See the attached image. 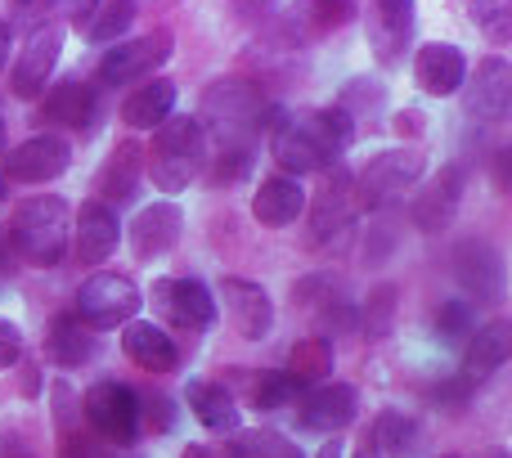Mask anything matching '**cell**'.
I'll list each match as a JSON object with an SVG mask.
<instances>
[{"label": "cell", "instance_id": "obj_1", "mask_svg": "<svg viewBox=\"0 0 512 458\" xmlns=\"http://www.w3.org/2000/svg\"><path fill=\"white\" fill-rule=\"evenodd\" d=\"M351 144H355V117L337 104L279 117L270 135V153L279 162V176H292V180L310 176V171H328Z\"/></svg>", "mask_w": 512, "mask_h": 458}, {"label": "cell", "instance_id": "obj_2", "mask_svg": "<svg viewBox=\"0 0 512 458\" xmlns=\"http://www.w3.org/2000/svg\"><path fill=\"white\" fill-rule=\"evenodd\" d=\"M14 252L23 256L27 265H41V270H54V265L68 256V238H72V207L68 198L59 194H36L23 198L14 207L5 225Z\"/></svg>", "mask_w": 512, "mask_h": 458}, {"label": "cell", "instance_id": "obj_3", "mask_svg": "<svg viewBox=\"0 0 512 458\" xmlns=\"http://www.w3.org/2000/svg\"><path fill=\"white\" fill-rule=\"evenodd\" d=\"M194 117L203 131H212L216 140H221V149H230V144H252V135L261 131V126L274 122V108L265 104L261 86L248 77H221L212 81V86L203 90V104H198Z\"/></svg>", "mask_w": 512, "mask_h": 458}, {"label": "cell", "instance_id": "obj_4", "mask_svg": "<svg viewBox=\"0 0 512 458\" xmlns=\"http://www.w3.org/2000/svg\"><path fill=\"white\" fill-rule=\"evenodd\" d=\"M207 131L194 117H167L153 131V144H144V171L162 194H185L207 171Z\"/></svg>", "mask_w": 512, "mask_h": 458}, {"label": "cell", "instance_id": "obj_5", "mask_svg": "<svg viewBox=\"0 0 512 458\" xmlns=\"http://www.w3.org/2000/svg\"><path fill=\"white\" fill-rule=\"evenodd\" d=\"M427 171V153L418 144L405 149H387L378 158H369L360 167V176H351L355 185V203L360 207H387L396 198H405V189H414Z\"/></svg>", "mask_w": 512, "mask_h": 458}, {"label": "cell", "instance_id": "obj_6", "mask_svg": "<svg viewBox=\"0 0 512 458\" xmlns=\"http://www.w3.org/2000/svg\"><path fill=\"white\" fill-rule=\"evenodd\" d=\"M144 292L135 288L126 274H113V270H99L90 274L86 283L77 288V306H72V315L81 319L86 328H122L135 319V310H140Z\"/></svg>", "mask_w": 512, "mask_h": 458}, {"label": "cell", "instance_id": "obj_7", "mask_svg": "<svg viewBox=\"0 0 512 458\" xmlns=\"http://www.w3.org/2000/svg\"><path fill=\"white\" fill-rule=\"evenodd\" d=\"M81 409H86V423L95 427L99 441L117 445V450L140 441V396L122 382H95L81 396Z\"/></svg>", "mask_w": 512, "mask_h": 458}, {"label": "cell", "instance_id": "obj_8", "mask_svg": "<svg viewBox=\"0 0 512 458\" xmlns=\"http://www.w3.org/2000/svg\"><path fill=\"white\" fill-rule=\"evenodd\" d=\"M176 41H171L167 27L158 32H144V36H126V41H113L99 59V81L104 86H126V81H140V77H153L162 63L171 59Z\"/></svg>", "mask_w": 512, "mask_h": 458}, {"label": "cell", "instance_id": "obj_9", "mask_svg": "<svg viewBox=\"0 0 512 458\" xmlns=\"http://www.w3.org/2000/svg\"><path fill=\"white\" fill-rule=\"evenodd\" d=\"M59 54H63V27L59 23H36L23 41V54H18L14 72H9V90L14 99H41L45 86H50L54 68H59Z\"/></svg>", "mask_w": 512, "mask_h": 458}, {"label": "cell", "instance_id": "obj_10", "mask_svg": "<svg viewBox=\"0 0 512 458\" xmlns=\"http://www.w3.org/2000/svg\"><path fill=\"white\" fill-rule=\"evenodd\" d=\"M153 306L171 328H185V333H207L216 324V297L198 279H158Z\"/></svg>", "mask_w": 512, "mask_h": 458}, {"label": "cell", "instance_id": "obj_11", "mask_svg": "<svg viewBox=\"0 0 512 458\" xmlns=\"http://www.w3.org/2000/svg\"><path fill=\"white\" fill-rule=\"evenodd\" d=\"M463 113L481 117V122H504L512 108V63L490 54L477 63V72L463 77Z\"/></svg>", "mask_w": 512, "mask_h": 458}, {"label": "cell", "instance_id": "obj_12", "mask_svg": "<svg viewBox=\"0 0 512 458\" xmlns=\"http://www.w3.org/2000/svg\"><path fill=\"white\" fill-rule=\"evenodd\" d=\"M221 301H225V319L230 328L243 337V342H265L274 328V301L261 283L239 279V274H225L221 279Z\"/></svg>", "mask_w": 512, "mask_h": 458}, {"label": "cell", "instance_id": "obj_13", "mask_svg": "<svg viewBox=\"0 0 512 458\" xmlns=\"http://www.w3.org/2000/svg\"><path fill=\"white\" fill-rule=\"evenodd\" d=\"M454 279L468 297H477L481 306L504 297V256L486 243V238H463L454 247Z\"/></svg>", "mask_w": 512, "mask_h": 458}, {"label": "cell", "instance_id": "obj_14", "mask_svg": "<svg viewBox=\"0 0 512 458\" xmlns=\"http://www.w3.org/2000/svg\"><path fill=\"white\" fill-rule=\"evenodd\" d=\"M414 41V0H369V50L382 68L405 59Z\"/></svg>", "mask_w": 512, "mask_h": 458}, {"label": "cell", "instance_id": "obj_15", "mask_svg": "<svg viewBox=\"0 0 512 458\" xmlns=\"http://www.w3.org/2000/svg\"><path fill=\"white\" fill-rule=\"evenodd\" d=\"M463 180H468V171H463L459 162H450V167H441L423 185V194L414 198V225L423 229V234H441V229L454 225L459 203H463Z\"/></svg>", "mask_w": 512, "mask_h": 458}, {"label": "cell", "instance_id": "obj_16", "mask_svg": "<svg viewBox=\"0 0 512 458\" xmlns=\"http://www.w3.org/2000/svg\"><path fill=\"white\" fill-rule=\"evenodd\" d=\"M72 162V149L68 140L59 135H32L23 140L18 149L5 153V171L9 180H27V185H45V180H59Z\"/></svg>", "mask_w": 512, "mask_h": 458}, {"label": "cell", "instance_id": "obj_17", "mask_svg": "<svg viewBox=\"0 0 512 458\" xmlns=\"http://www.w3.org/2000/svg\"><path fill=\"white\" fill-rule=\"evenodd\" d=\"M355 409H360V396H355L351 382H319L297 409V423L306 432H324L337 436L342 427L355 423Z\"/></svg>", "mask_w": 512, "mask_h": 458}, {"label": "cell", "instance_id": "obj_18", "mask_svg": "<svg viewBox=\"0 0 512 458\" xmlns=\"http://www.w3.org/2000/svg\"><path fill=\"white\" fill-rule=\"evenodd\" d=\"M117 238H122V225H117V212L113 207H104L99 198H90V203H81V212L72 216V252H77L81 265H99L113 256Z\"/></svg>", "mask_w": 512, "mask_h": 458}, {"label": "cell", "instance_id": "obj_19", "mask_svg": "<svg viewBox=\"0 0 512 458\" xmlns=\"http://www.w3.org/2000/svg\"><path fill=\"white\" fill-rule=\"evenodd\" d=\"M140 180H144V144L140 140H117V149L104 158L95 176V194L104 207H122L140 194Z\"/></svg>", "mask_w": 512, "mask_h": 458}, {"label": "cell", "instance_id": "obj_20", "mask_svg": "<svg viewBox=\"0 0 512 458\" xmlns=\"http://www.w3.org/2000/svg\"><path fill=\"white\" fill-rule=\"evenodd\" d=\"M351 14H355L351 0H297V5L283 14L279 32H283V41H292V45H310V41H319V36L346 27Z\"/></svg>", "mask_w": 512, "mask_h": 458}, {"label": "cell", "instance_id": "obj_21", "mask_svg": "<svg viewBox=\"0 0 512 458\" xmlns=\"http://www.w3.org/2000/svg\"><path fill=\"white\" fill-rule=\"evenodd\" d=\"M355 212H360V203H355V185L346 171H337V176H328V185L319 189L315 198V221H310V243L324 247L333 243V238H342L346 229H351Z\"/></svg>", "mask_w": 512, "mask_h": 458}, {"label": "cell", "instance_id": "obj_22", "mask_svg": "<svg viewBox=\"0 0 512 458\" xmlns=\"http://www.w3.org/2000/svg\"><path fill=\"white\" fill-rule=\"evenodd\" d=\"M180 229H185V216H180L176 203H149L140 216L131 221V247L140 261H158L171 247L180 243Z\"/></svg>", "mask_w": 512, "mask_h": 458}, {"label": "cell", "instance_id": "obj_23", "mask_svg": "<svg viewBox=\"0 0 512 458\" xmlns=\"http://www.w3.org/2000/svg\"><path fill=\"white\" fill-rule=\"evenodd\" d=\"M122 351H126V360L144 373H171L180 364V346L171 342L167 328L149 324V319H131V324H126Z\"/></svg>", "mask_w": 512, "mask_h": 458}, {"label": "cell", "instance_id": "obj_24", "mask_svg": "<svg viewBox=\"0 0 512 458\" xmlns=\"http://www.w3.org/2000/svg\"><path fill=\"white\" fill-rule=\"evenodd\" d=\"M185 400H189V414L216 436H234L243 427V414L234 405V391L225 382H212V378H194L185 387Z\"/></svg>", "mask_w": 512, "mask_h": 458}, {"label": "cell", "instance_id": "obj_25", "mask_svg": "<svg viewBox=\"0 0 512 458\" xmlns=\"http://www.w3.org/2000/svg\"><path fill=\"white\" fill-rule=\"evenodd\" d=\"M306 212V189L292 176H265L252 194V216L265 229H288L292 221H301Z\"/></svg>", "mask_w": 512, "mask_h": 458}, {"label": "cell", "instance_id": "obj_26", "mask_svg": "<svg viewBox=\"0 0 512 458\" xmlns=\"http://www.w3.org/2000/svg\"><path fill=\"white\" fill-rule=\"evenodd\" d=\"M414 77H418V86H423L427 95H436V99L459 95L463 77H468V59H463L459 45H445V41L423 45L418 59H414Z\"/></svg>", "mask_w": 512, "mask_h": 458}, {"label": "cell", "instance_id": "obj_27", "mask_svg": "<svg viewBox=\"0 0 512 458\" xmlns=\"http://www.w3.org/2000/svg\"><path fill=\"white\" fill-rule=\"evenodd\" d=\"M95 90L81 86V81H59L41 95V117L45 122H59V126H72V131H86L95 126Z\"/></svg>", "mask_w": 512, "mask_h": 458}, {"label": "cell", "instance_id": "obj_28", "mask_svg": "<svg viewBox=\"0 0 512 458\" xmlns=\"http://www.w3.org/2000/svg\"><path fill=\"white\" fill-rule=\"evenodd\" d=\"M512 355V328L504 319H495V324L477 328V333L468 337V355H463V378L468 382H481L490 378V373H499L508 364Z\"/></svg>", "mask_w": 512, "mask_h": 458}, {"label": "cell", "instance_id": "obj_29", "mask_svg": "<svg viewBox=\"0 0 512 458\" xmlns=\"http://www.w3.org/2000/svg\"><path fill=\"white\" fill-rule=\"evenodd\" d=\"M171 108H176V86H171L167 77H153L126 95L122 122L131 126V131H158V126L171 117Z\"/></svg>", "mask_w": 512, "mask_h": 458}, {"label": "cell", "instance_id": "obj_30", "mask_svg": "<svg viewBox=\"0 0 512 458\" xmlns=\"http://www.w3.org/2000/svg\"><path fill=\"white\" fill-rule=\"evenodd\" d=\"M45 351L59 369H81L99 355V342H95V328H86L77 315H59L50 324V337H45Z\"/></svg>", "mask_w": 512, "mask_h": 458}, {"label": "cell", "instance_id": "obj_31", "mask_svg": "<svg viewBox=\"0 0 512 458\" xmlns=\"http://www.w3.org/2000/svg\"><path fill=\"white\" fill-rule=\"evenodd\" d=\"M333 373V342L328 337H306L288 351V382L292 387H319Z\"/></svg>", "mask_w": 512, "mask_h": 458}, {"label": "cell", "instance_id": "obj_32", "mask_svg": "<svg viewBox=\"0 0 512 458\" xmlns=\"http://www.w3.org/2000/svg\"><path fill=\"white\" fill-rule=\"evenodd\" d=\"M418 441V427L414 418H405L400 409H387V414L373 418V432H369V450L378 458H405Z\"/></svg>", "mask_w": 512, "mask_h": 458}, {"label": "cell", "instance_id": "obj_33", "mask_svg": "<svg viewBox=\"0 0 512 458\" xmlns=\"http://www.w3.org/2000/svg\"><path fill=\"white\" fill-rule=\"evenodd\" d=\"M239 382L248 387V405L252 409H261V414H270V409H283L292 400V382H288V373H279V369H261V373H239Z\"/></svg>", "mask_w": 512, "mask_h": 458}, {"label": "cell", "instance_id": "obj_34", "mask_svg": "<svg viewBox=\"0 0 512 458\" xmlns=\"http://www.w3.org/2000/svg\"><path fill=\"white\" fill-rule=\"evenodd\" d=\"M131 23H135V0H99L81 32H86L90 41H122Z\"/></svg>", "mask_w": 512, "mask_h": 458}, {"label": "cell", "instance_id": "obj_35", "mask_svg": "<svg viewBox=\"0 0 512 458\" xmlns=\"http://www.w3.org/2000/svg\"><path fill=\"white\" fill-rule=\"evenodd\" d=\"M234 458H301V450L279 432H234L230 441Z\"/></svg>", "mask_w": 512, "mask_h": 458}, {"label": "cell", "instance_id": "obj_36", "mask_svg": "<svg viewBox=\"0 0 512 458\" xmlns=\"http://www.w3.org/2000/svg\"><path fill=\"white\" fill-rule=\"evenodd\" d=\"M436 333H441L445 342H463V337L477 333V310H472V301H463V297L441 301V310H436Z\"/></svg>", "mask_w": 512, "mask_h": 458}, {"label": "cell", "instance_id": "obj_37", "mask_svg": "<svg viewBox=\"0 0 512 458\" xmlns=\"http://www.w3.org/2000/svg\"><path fill=\"white\" fill-rule=\"evenodd\" d=\"M252 171V144H230V149H221V158H216V167H207V180H212L216 189L234 185V180H243Z\"/></svg>", "mask_w": 512, "mask_h": 458}, {"label": "cell", "instance_id": "obj_38", "mask_svg": "<svg viewBox=\"0 0 512 458\" xmlns=\"http://www.w3.org/2000/svg\"><path fill=\"white\" fill-rule=\"evenodd\" d=\"M472 18L490 41H508L512 32V5L508 0H472Z\"/></svg>", "mask_w": 512, "mask_h": 458}, {"label": "cell", "instance_id": "obj_39", "mask_svg": "<svg viewBox=\"0 0 512 458\" xmlns=\"http://www.w3.org/2000/svg\"><path fill=\"white\" fill-rule=\"evenodd\" d=\"M59 458H117V450L99 436H86V432H63L59 441Z\"/></svg>", "mask_w": 512, "mask_h": 458}, {"label": "cell", "instance_id": "obj_40", "mask_svg": "<svg viewBox=\"0 0 512 458\" xmlns=\"http://www.w3.org/2000/svg\"><path fill=\"white\" fill-rule=\"evenodd\" d=\"M176 423V409L167 396H140V427H149L153 436H167Z\"/></svg>", "mask_w": 512, "mask_h": 458}, {"label": "cell", "instance_id": "obj_41", "mask_svg": "<svg viewBox=\"0 0 512 458\" xmlns=\"http://www.w3.org/2000/svg\"><path fill=\"white\" fill-rule=\"evenodd\" d=\"M391 306H396V288H378V292H369V306H364V328L369 333H387V324H391Z\"/></svg>", "mask_w": 512, "mask_h": 458}, {"label": "cell", "instance_id": "obj_42", "mask_svg": "<svg viewBox=\"0 0 512 458\" xmlns=\"http://www.w3.org/2000/svg\"><path fill=\"white\" fill-rule=\"evenodd\" d=\"M18 360H23V328H18L14 319L0 315V373L14 369Z\"/></svg>", "mask_w": 512, "mask_h": 458}, {"label": "cell", "instance_id": "obj_43", "mask_svg": "<svg viewBox=\"0 0 512 458\" xmlns=\"http://www.w3.org/2000/svg\"><path fill=\"white\" fill-rule=\"evenodd\" d=\"M279 14V0H234V18L239 23H265V18Z\"/></svg>", "mask_w": 512, "mask_h": 458}, {"label": "cell", "instance_id": "obj_44", "mask_svg": "<svg viewBox=\"0 0 512 458\" xmlns=\"http://www.w3.org/2000/svg\"><path fill=\"white\" fill-rule=\"evenodd\" d=\"M95 5H99V0H50V9H59L72 27H86V18H90V9H95Z\"/></svg>", "mask_w": 512, "mask_h": 458}, {"label": "cell", "instance_id": "obj_45", "mask_svg": "<svg viewBox=\"0 0 512 458\" xmlns=\"http://www.w3.org/2000/svg\"><path fill=\"white\" fill-rule=\"evenodd\" d=\"M14 5H18V18H36L50 9V0H14Z\"/></svg>", "mask_w": 512, "mask_h": 458}, {"label": "cell", "instance_id": "obj_46", "mask_svg": "<svg viewBox=\"0 0 512 458\" xmlns=\"http://www.w3.org/2000/svg\"><path fill=\"white\" fill-rule=\"evenodd\" d=\"M14 243H9V234H5V229H0V265H5V270H14Z\"/></svg>", "mask_w": 512, "mask_h": 458}, {"label": "cell", "instance_id": "obj_47", "mask_svg": "<svg viewBox=\"0 0 512 458\" xmlns=\"http://www.w3.org/2000/svg\"><path fill=\"white\" fill-rule=\"evenodd\" d=\"M315 458H342V436H328L324 445H319V454Z\"/></svg>", "mask_w": 512, "mask_h": 458}, {"label": "cell", "instance_id": "obj_48", "mask_svg": "<svg viewBox=\"0 0 512 458\" xmlns=\"http://www.w3.org/2000/svg\"><path fill=\"white\" fill-rule=\"evenodd\" d=\"M9 41H14V36H9V23L0 18V72H5V63H9Z\"/></svg>", "mask_w": 512, "mask_h": 458}, {"label": "cell", "instance_id": "obj_49", "mask_svg": "<svg viewBox=\"0 0 512 458\" xmlns=\"http://www.w3.org/2000/svg\"><path fill=\"white\" fill-rule=\"evenodd\" d=\"M0 153H5V117H0Z\"/></svg>", "mask_w": 512, "mask_h": 458}, {"label": "cell", "instance_id": "obj_50", "mask_svg": "<svg viewBox=\"0 0 512 458\" xmlns=\"http://www.w3.org/2000/svg\"><path fill=\"white\" fill-rule=\"evenodd\" d=\"M355 458H378V454H373V450H369V445H364V450H360V454H355Z\"/></svg>", "mask_w": 512, "mask_h": 458}, {"label": "cell", "instance_id": "obj_51", "mask_svg": "<svg viewBox=\"0 0 512 458\" xmlns=\"http://www.w3.org/2000/svg\"><path fill=\"white\" fill-rule=\"evenodd\" d=\"M0 203H5V176H0Z\"/></svg>", "mask_w": 512, "mask_h": 458}, {"label": "cell", "instance_id": "obj_52", "mask_svg": "<svg viewBox=\"0 0 512 458\" xmlns=\"http://www.w3.org/2000/svg\"><path fill=\"white\" fill-rule=\"evenodd\" d=\"M5 458H27V454H5Z\"/></svg>", "mask_w": 512, "mask_h": 458}, {"label": "cell", "instance_id": "obj_53", "mask_svg": "<svg viewBox=\"0 0 512 458\" xmlns=\"http://www.w3.org/2000/svg\"><path fill=\"white\" fill-rule=\"evenodd\" d=\"M450 458H459V454H450Z\"/></svg>", "mask_w": 512, "mask_h": 458}]
</instances>
